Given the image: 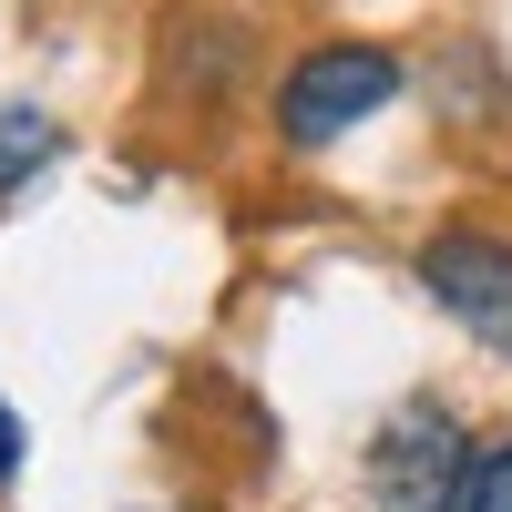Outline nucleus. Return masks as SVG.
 <instances>
[{
  "label": "nucleus",
  "instance_id": "f257e3e1",
  "mask_svg": "<svg viewBox=\"0 0 512 512\" xmlns=\"http://www.w3.org/2000/svg\"><path fill=\"white\" fill-rule=\"evenodd\" d=\"M390 93H400V62L379 52V41H328V52H308L277 82V134L318 154L338 134H359V113H379Z\"/></svg>",
  "mask_w": 512,
  "mask_h": 512
},
{
  "label": "nucleus",
  "instance_id": "f03ea898",
  "mask_svg": "<svg viewBox=\"0 0 512 512\" xmlns=\"http://www.w3.org/2000/svg\"><path fill=\"white\" fill-rule=\"evenodd\" d=\"M472 492V451H461V420L410 400L390 410V431L369 451V512H461Z\"/></svg>",
  "mask_w": 512,
  "mask_h": 512
},
{
  "label": "nucleus",
  "instance_id": "7ed1b4c3",
  "mask_svg": "<svg viewBox=\"0 0 512 512\" xmlns=\"http://www.w3.org/2000/svg\"><path fill=\"white\" fill-rule=\"evenodd\" d=\"M420 287L441 297L451 328H472L482 349L512 359V246H492V236H431V246H420Z\"/></svg>",
  "mask_w": 512,
  "mask_h": 512
},
{
  "label": "nucleus",
  "instance_id": "20e7f679",
  "mask_svg": "<svg viewBox=\"0 0 512 512\" xmlns=\"http://www.w3.org/2000/svg\"><path fill=\"white\" fill-rule=\"evenodd\" d=\"M31 164H52V123H41L31 103H0V195H11Z\"/></svg>",
  "mask_w": 512,
  "mask_h": 512
},
{
  "label": "nucleus",
  "instance_id": "39448f33",
  "mask_svg": "<svg viewBox=\"0 0 512 512\" xmlns=\"http://www.w3.org/2000/svg\"><path fill=\"white\" fill-rule=\"evenodd\" d=\"M461 512H512V441L472 451V492H461Z\"/></svg>",
  "mask_w": 512,
  "mask_h": 512
},
{
  "label": "nucleus",
  "instance_id": "423d86ee",
  "mask_svg": "<svg viewBox=\"0 0 512 512\" xmlns=\"http://www.w3.org/2000/svg\"><path fill=\"white\" fill-rule=\"evenodd\" d=\"M11 472H21V420L0 410V482H11Z\"/></svg>",
  "mask_w": 512,
  "mask_h": 512
}]
</instances>
